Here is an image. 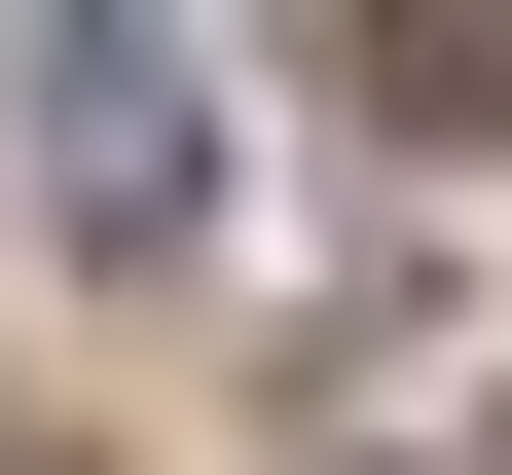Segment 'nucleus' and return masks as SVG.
I'll list each match as a JSON object with an SVG mask.
<instances>
[{
  "instance_id": "1",
  "label": "nucleus",
  "mask_w": 512,
  "mask_h": 475,
  "mask_svg": "<svg viewBox=\"0 0 512 475\" xmlns=\"http://www.w3.org/2000/svg\"><path fill=\"white\" fill-rule=\"evenodd\" d=\"M0 110H37V220H74V256H183V220H220L183 0H0Z\"/></svg>"
},
{
  "instance_id": "2",
  "label": "nucleus",
  "mask_w": 512,
  "mask_h": 475,
  "mask_svg": "<svg viewBox=\"0 0 512 475\" xmlns=\"http://www.w3.org/2000/svg\"><path fill=\"white\" fill-rule=\"evenodd\" d=\"M366 74H403L439 147H512V0H366Z\"/></svg>"
}]
</instances>
